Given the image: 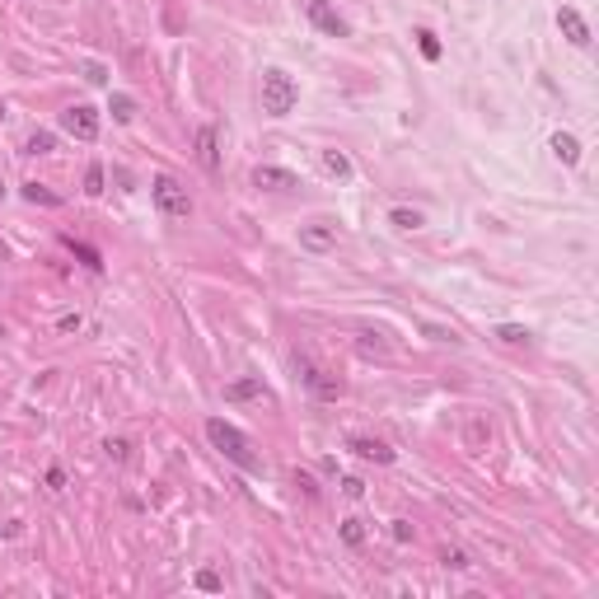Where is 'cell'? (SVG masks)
<instances>
[{
  "instance_id": "obj_1",
  "label": "cell",
  "mask_w": 599,
  "mask_h": 599,
  "mask_svg": "<svg viewBox=\"0 0 599 599\" xmlns=\"http://www.w3.org/2000/svg\"><path fill=\"white\" fill-rule=\"evenodd\" d=\"M206 441L216 445V450H221V454L230 459V464H239V468H249V473L258 468V454H253L249 436H244L239 426H230L225 417H211V422H206Z\"/></svg>"
},
{
  "instance_id": "obj_2",
  "label": "cell",
  "mask_w": 599,
  "mask_h": 599,
  "mask_svg": "<svg viewBox=\"0 0 599 599\" xmlns=\"http://www.w3.org/2000/svg\"><path fill=\"white\" fill-rule=\"evenodd\" d=\"M295 98H300V89L286 71H262V112L286 117V112L295 108Z\"/></svg>"
},
{
  "instance_id": "obj_3",
  "label": "cell",
  "mask_w": 599,
  "mask_h": 599,
  "mask_svg": "<svg viewBox=\"0 0 599 599\" xmlns=\"http://www.w3.org/2000/svg\"><path fill=\"white\" fill-rule=\"evenodd\" d=\"M150 197H155V206L164 211V216H192V197H188V188L178 183V178H155L150 183Z\"/></svg>"
},
{
  "instance_id": "obj_4",
  "label": "cell",
  "mask_w": 599,
  "mask_h": 599,
  "mask_svg": "<svg viewBox=\"0 0 599 599\" xmlns=\"http://www.w3.org/2000/svg\"><path fill=\"white\" fill-rule=\"evenodd\" d=\"M61 131H71L75 141H98V112L89 103H71L61 112Z\"/></svg>"
},
{
  "instance_id": "obj_5",
  "label": "cell",
  "mask_w": 599,
  "mask_h": 599,
  "mask_svg": "<svg viewBox=\"0 0 599 599\" xmlns=\"http://www.w3.org/2000/svg\"><path fill=\"white\" fill-rule=\"evenodd\" d=\"M300 379H304V389H309L314 398H328V403L332 398H342V389H347L337 375H328V370H318V365H309V361H300Z\"/></svg>"
},
{
  "instance_id": "obj_6",
  "label": "cell",
  "mask_w": 599,
  "mask_h": 599,
  "mask_svg": "<svg viewBox=\"0 0 599 599\" xmlns=\"http://www.w3.org/2000/svg\"><path fill=\"white\" fill-rule=\"evenodd\" d=\"M304 15H309V24H314L318 33H328V38H347V19L337 15L328 0H304Z\"/></svg>"
},
{
  "instance_id": "obj_7",
  "label": "cell",
  "mask_w": 599,
  "mask_h": 599,
  "mask_svg": "<svg viewBox=\"0 0 599 599\" xmlns=\"http://www.w3.org/2000/svg\"><path fill=\"white\" fill-rule=\"evenodd\" d=\"M300 249H309V253H328V249H337V225H323V221L300 225Z\"/></svg>"
},
{
  "instance_id": "obj_8",
  "label": "cell",
  "mask_w": 599,
  "mask_h": 599,
  "mask_svg": "<svg viewBox=\"0 0 599 599\" xmlns=\"http://www.w3.org/2000/svg\"><path fill=\"white\" fill-rule=\"evenodd\" d=\"M253 188L290 192V188H300V178L290 174V169H276V164H258V169H253Z\"/></svg>"
},
{
  "instance_id": "obj_9",
  "label": "cell",
  "mask_w": 599,
  "mask_h": 599,
  "mask_svg": "<svg viewBox=\"0 0 599 599\" xmlns=\"http://www.w3.org/2000/svg\"><path fill=\"white\" fill-rule=\"evenodd\" d=\"M267 384L262 379H235L230 389H225V403H267Z\"/></svg>"
},
{
  "instance_id": "obj_10",
  "label": "cell",
  "mask_w": 599,
  "mask_h": 599,
  "mask_svg": "<svg viewBox=\"0 0 599 599\" xmlns=\"http://www.w3.org/2000/svg\"><path fill=\"white\" fill-rule=\"evenodd\" d=\"M557 29L567 33V43H576V47H585V43H590V24H585L571 5H562V10H557Z\"/></svg>"
},
{
  "instance_id": "obj_11",
  "label": "cell",
  "mask_w": 599,
  "mask_h": 599,
  "mask_svg": "<svg viewBox=\"0 0 599 599\" xmlns=\"http://www.w3.org/2000/svg\"><path fill=\"white\" fill-rule=\"evenodd\" d=\"M197 159H202V169H221V150H216V126H197Z\"/></svg>"
},
{
  "instance_id": "obj_12",
  "label": "cell",
  "mask_w": 599,
  "mask_h": 599,
  "mask_svg": "<svg viewBox=\"0 0 599 599\" xmlns=\"http://www.w3.org/2000/svg\"><path fill=\"white\" fill-rule=\"evenodd\" d=\"M351 454H361V459H375V464H394V450H389V445L384 441H351Z\"/></svg>"
},
{
  "instance_id": "obj_13",
  "label": "cell",
  "mask_w": 599,
  "mask_h": 599,
  "mask_svg": "<svg viewBox=\"0 0 599 599\" xmlns=\"http://www.w3.org/2000/svg\"><path fill=\"white\" fill-rule=\"evenodd\" d=\"M66 249L75 253V258H80V262H84V267H94V272H103V253H98V249H94V244H80V239H75V235H66Z\"/></svg>"
},
{
  "instance_id": "obj_14",
  "label": "cell",
  "mask_w": 599,
  "mask_h": 599,
  "mask_svg": "<svg viewBox=\"0 0 599 599\" xmlns=\"http://www.w3.org/2000/svg\"><path fill=\"white\" fill-rule=\"evenodd\" d=\"M552 155L562 159V164H576V159H581V141L567 136V131H557V136H552Z\"/></svg>"
},
{
  "instance_id": "obj_15",
  "label": "cell",
  "mask_w": 599,
  "mask_h": 599,
  "mask_svg": "<svg viewBox=\"0 0 599 599\" xmlns=\"http://www.w3.org/2000/svg\"><path fill=\"white\" fill-rule=\"evenodd\" d=\"M412 38H417V47H422V57H426V61H441V38H436L431 29H417Z\"/></svg>"
},
{
  "instance_id": "obj_16",
  "label": "cell",
  "mask_w": 599,
  "mask_h": 599,
  "mask_svg": "<svg viewBox=\"0 0 599 599\" xmlns=\"http://www.w3.org/2000/svg\"><path fill=\"white\" fill-rule=\"evenodd\" d=\"M24 150H29V155H52V150H57V136H52V131H33L29 141H24Z\"/></svg>"
},
{
  "instance_id": "obj_17",
  "label": "cell",
  "mask_w": 599,
  "mask_h": 599,
  "mask_svg": "<svg viewBox=\"0 0 599 599\" xmlns=\"http://www.w3.org/2000/svg\"><path fill=\"white\" fill-rule=\"evenodd\" d=\"M323 169H328L332 178H347L351 174V159L342 155V150H323Z\"/></svg>"
},
{
  "instance_id": "obj_18",
  "label": "cell",
  "mask_w": 599,
  "mask_h": 599,
  "mask_svg": "<svg viewBox=\"0 0 599 599\" xmlns=\"http://www.w3.org/2000/svg\"><path fill=\"white\" fill-rule=\"evenodd\" d=\"M389 221H394L398 230H422L426 216H422V211H408V206H394V216H389Z\"/></svg>"
},
{
  "instance_id": "obj_19",
  "label": "cell",
  "mask_w": 599,
  "mask_h": 599,
  "mask_svg": "<svg viewBox=\"0 0 599 599\" xmlns=\"http://www.w3.org/2000/svg\"><path fill=\"white\" fill-rule=\"evenodd\" d=\"M108 112L117 117V122H131V117H136V98H131V94H112Z\"/></svg>"
},
{
  "instance_id": "obj_20",
  "label": "cell",
  "mask_w": 599,
  "mask_h": 599,
  "mask_svg": "<svg viewBox=\"0 0 599 599\" xmlns=\"http://www.w3.org/2000/svg\"><path fill=\"white\" fill-rule=\"evenodd\" d=\"M496 337H501V342H510V347H529V328H520V323H501V328H496Z\"/></svg>"
},
{
  "instance_id": "obj_21",
  "label": "cell",
  "mask_w": 599,
  "mask_h": 599,
  "mask_svg": "<svg viewBox=\"0 0 599 599\" xmlns=\"http://www.w3.org/2000/svg\"><path fill=\"white\" fill-rule=\"evenodd\" d=\"M103 454H108L112 464H126V459H131V441H122V436L112 441V436H108V441H103Z\"/></svg>"
},
{
  "instance_id": "obj_22",
  "label": "cell",
  "mask_w": 599,
  "mask_h": 599,
  "mask_svg": "<svg viewBox=\"0 0 599 599\" xmlns=\"http://www.w3.org/2000/svg\"><path fill=\"white\" fill-rule=\"evenodd\" d=\"M24 197H29L33 206H57L61 202V197H57V192H47V188H38V183H29V188H24Z\"/></svg>"
},
{
  "instance_id": "obj_23",
  "label": "cell",
  "mask_w": 599,
  "mask_h": 599,
  "mask_svg": "<svg viewBox=\"0 0 599 599\" xmlns=\"http://www.w3.org/2000/svg\"><path fill=\"white\" fill-rule=\"evenodd\" d=\"M342 543L361 548V543H365V524H361V520H342Z\"/></svg>"
},
{
  "instance_id": "obj_24",
  "label": "cell",
  "mask_w": 599,
  "mask_h": 599,
  "mask_svg": "<svg viewBox=\"0 0 599 599\" xmlns=\"http://www.w3.org/2000/svg\"><path fill=\"white\" fill-rule=\"evenodd\" d=\"M197 590H206V595H216V590H225V581H221V576H216L211 567H202V571H197Z\"/></svg>"
},
{
  "instance_id": "obj_25",
  "label": "cell",
  "mask_w": 599,
  "mask_h": 599,
  "mask_svg": "<svg viewBox=\"0 0 599 599\" xmlns=\"http://www.w3.org/2000/svg\"><path fill=\"white\" fill-rule=\"evenodd\" d=\"M84 192H89V197L103 192V164H89V169H84Z\"/></svg>"
},
{
  "instance_id": "obj_26",
  "label": "cell",
  "mask_w": 599,
  "mask_h": 599,
  "mask_svg": "<svg viewBox=\"0 0 599 599\" xmlns=\"http://www.w3.org/2000/svg\"><path fill=\"white\" fill-rule=\"evenodd\" d=\"M80 328H84V318L80 314H61L57 318V332H80Z\"/></svg>"
},
{
  "instance_id": "obj_27",
  "label": "cell",
  "mask_w": 599,
  "mask_h": 599,
  "mask_svg": "<svg viewBox=\"0 0 599 599\" xmlns=\"http://www.w3.org/2000/svg\"><path fill=\"white\" fill-rule=\"evenodd\" d=\"M342 491H347L351 501H361V496H365V482H361V478H342Z\"/></svg>"
},
{
  "instance_id": "obj_28",
  "label": "cell",
  "mask_w": 599,
  "mask_h": 599,
  "mask_svg": "<svg viewBox=\"0 0 599 599\" xmlns=\"http://www.w3.org/2000/svg\"><path fill=\"white\" fill-rule=\"evenodd\" d=\"M389 534H394V543H412V524H408V520H394V529H389Z\"/></svg>"
},
{
  "instance_id": "obj_29",
  "label": "cell",
  "mask_w": 599,
  "mask_h": 599,
  "mask_svg": "<svg viewBox=\"0 0 599 599\" xmlns=\"http://www.w3.org/2000/svg\"><path fill=\"white\" fill-rule=\"evenodd\" d=\"M445 567L464 571V567H468V557H464V552H459V548H450V552H445Z\"/></svg>"
},
{
  "instance_id": "obj_30",
  "label": "cell",
  "mask_w": 599,
  "mask_h": 599,
  "mask_svg": "<svg viewBox=\"0 0 599 599\" xmlns=\"http://www.w3.org/2000/svg\"><path fill=\"white\" fill-rule=\"evenodd\" d=\"M84 80H89V84H103L108 75H103V66H98V61H89V66H84Z\"/></svg>"
},
{
  "instance_id": "obj_31",
  "label": "cell",
  "mask_w": 599,
  "mask_h": 599,
  "mask_svg": "<svg viewBox=\"0 0 599 599\" xmlns=\"http://www.w3.org/2000/svg\"><path fill=\"white\" fill-rule=\"evenodd\" d=\"M295 487L304 491V496H318V487H314V478H309V473H295Z\"/></svg>"
},
{
  "instance_id": "obj_32",
  "label": "cell",
  "mask_w": 599,
  "mask_h": 599,
  "mask_svg": "<svg viewBox=\"0 0 599 599\" xmlns=\"http://www.w3.org/2000/svg\"><path fill=\"white\" fill-rule=\"evenodd\" d=\"M66 487V473L61 468H47V491H61Z\"/></svg>"
},
{
  "instance_id": "obj_33",
  "label": "cell",
  "mask_w": 599,
  "mask_h": 599,
  "mask_svg": "<svg viewBox=\"0 0 599 599\" xmlns=\"http://www.w3.org/2000/svg\"><path fill=\"white\" fill-rule=\"evenodd\" d=\"M0 202H5V183H0Z\"/></svg>"
}]
</instances>
